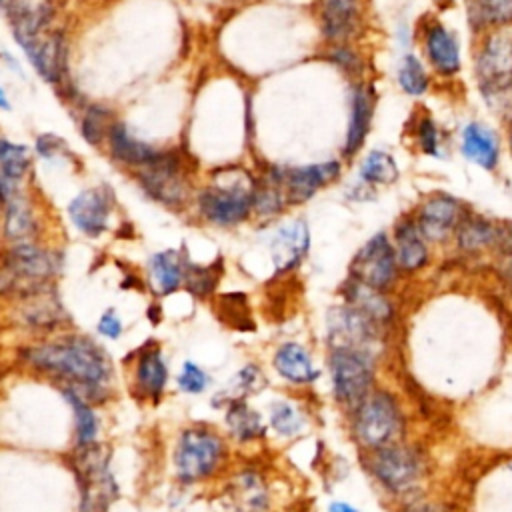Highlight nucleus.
<instances>
[{
	"mask_svg": "<svg viewBox=\"0 0 512 512\" xmlns=\"http://www.w3.org/2000/svg\"><path fill=\"white\" fill-rule=\"evenodd\" d=\"M382 334L384 328L380 324L346 302L330 308L326 316V340L330 348H352L376 358L382 346Z\"/></svg>",
	"mask_w": 512,
	"mask_h": 512,
	"instance_id": "obj_12",
	"label": "nucleus"
},
{
	"mask_svg": "<svg viewBox=\"0 0 512 512\" xmlns=\"http://www.w3.org/2000/svg\"><path fill=\"white\" fill-rule=\"evenodd\" d=\"M140 188L164 206H182L190 194L184 160L176 150H164L152 164L136 170Z\"/></svg>",
	"mask_w": 512,
	"mask_h": 512,
	"instance_id": "obj_10",
	"label": "nucleus"
},
{
	"mask_svg": "<svg viewBox=\"0 0 512 512\" xmlns=\"http://www.w3.org/2000/svg\"><path fill=\"white\" fill-rule=\"evenodd\" d=\"M400 274L402 272L396 262L392 236H388L384 230L372 234L358 248L350 262V278L382 292H390L396 286Z\"/></svg>",
	"mask_w": 512,
	"mask_h": 512,
	"instance_id": "obj_11",
	"label": "nucleus"
},
{
	"mask_svg": "<svg viewBox=\"0 0 512 512\" xmlns=\"http://www.w3.org/2000/svg\"><path fill=\"white\" fill-rule=\"evenodd\" d=\"M74 470L80 486V512H106L118 496V486L102 448L94 442L80 446Z\"/></svg>",
	"mask_w": 512,
	"mask_h": 512,
	"instance_id": "obj_7",
	"label": "nucleus"
},
{
	"mask_svg": "<svg viewBox=\"0 0 512 512\" xmlns=\"http://www.w3.org/2000/svg\"><path fill=\"white\" fill-rule=\"evenodd\" d=\"M98 332L108 336V338H118L122 334V320L116 316L114 310H106L102 316H100V322H98Z\"/></svg>",
	"mask_w": 512,
	"mask_h": 512,
	"instance_id": "obj_44",
	"label": "nucleus"
},
{
	"mask_svg": "<svg viewBox=\"0 0 512 512\" xmlns=\"http://www.w3.org/2000/svg\"><path fill=\"white\" fill-rule=\"evenodd\" d=\"M392 244L396 262L402 274H416L430 264V242L420 232L412 214H404L396 220L392 230Z\"/></svg>",
	"mask_w": 512,
	"mask_h": 512,
	"instance_id": "obj_21",
	"label": "nucleus"
},
{
	"mask_svg": "<svg viewBox=\"0 0 512 512\" xmlns=\"http://www.w3.org/2000/svg\"><path fill=\"white\" fill-rule=\"evenodd\" d=\"M168 380V368L162 360V354L158 348H146L140 356H138V364H136V384L138 390L156 400L166 386Z\"/></svg>",
	"mask_w": 512,
	"mask_h": 512,
	"instance_id": "obj_30",
	"label": "nucleus"
},
{
	"mask_svg": "<svg viewBox=\"0 0 512 512\" xmlns=\"http://www.w3.org/2000/svg\"><path fill=\"white\" fill-rule=\"evenodd\" d=\"M256 178L240 168L228 170L212 184L204 186L196 196L198 212L204 220L218 226H236L252 212Z\"/></svg>",
	"mask_w": 512,
	"mask_h": 512,
	"instance_id": "obj_5",
	"label": "nucleus"
},
{
	"mask_svg": "<svg viewBox=\"0 0 512 512\" xmlns=\"http://www.w3.org/2000/svg\"><path fill=\"white\" fill-rule=\"evenodd\" d=\"M0 110H10V100L2 88H0Z\"/></svg>",
	"mask_w": 512,
	"mask_h": 512,
	"instance_id": "obj_48",
	"label": "nucleus"
},
{
	"mask_svg": "<svg viewBox=\"0 0 512 512\" xmlns=\"http://www.w3.org/2000/svg\"><path fill=\"white\" fill-rule=\"evenodd\" d=\"M280 180L288 206L304 204L314 198L322 188L334 184L342 176V160H324L302 166H270Z\"/></svg>",
	"mask_w": 512,
	"mask_h": 512,
	"instance_id": "obj_16",
	"label": "nucleus"
},
{
	"mask_svg": "<svg viewBox=\"0 0 512 512\" xmlns=\"http://www.w3.org/2000/svg\"><path fill=\"white\" fill-rule=\"evenodd\" d=\"M324 58L338 68L348 82L368 78V62L364 54L358 50L356 42H342V44H328Z\"/></svg>",
	"mask_w": 512,
	"mask_h": 512,
	"instance_id": "obj_34",
	"label": "nucleus"
},
{
	"mask_svg": "<svg viewBox=\"0 0 512 512\" xmlns=\"http://www.w3.org/2000/svg\"><path fill=\"white\" fill-rule=\"evenodd\" d=\"M318 22L328 44L356 42L364 30V0H318Z\"/></svg>",
	"mask_w": 512,
	"mask_h": 512,
	"instance_id": "obj_18",
	"label": "nucleus"
},
{
	"mask_svg": "<svg viewBox=\"0 0 512 512\" xmlns=\"http://www.w3.org/2000/svg\"><path fill=\"white\" fill-rule=\"evenodd\" d=\"M396 84L410 98H420L430 90L432 76L422 56L414 52H404L400 56L396 64Z\"/></svg>",
	"mask_w": 512,
	"mask_h": 512,
	"instance_id": "obj_29",
	"label": "nucleus"
},
{
	"mask_svg": "<svg viewBox=\"0 0 512 512\" xmlns=\"http://www.w3.org/2000/svg\"><path fill=\"white\" fill-rule=\"evenodd\" d=\"M184 282H186V288L192 294L206 296V294H210L214 290V286L218 282V274H216L214 266L202 268V266L186 262L184 264Z\"/></svg>",
	"mask_w": 512,
	"mask_h": 512,
	"instance_id": "obj_41",
	"label": "nucleus"
},
{
	"mask_svg": "<svg viewBox=\"0 0 512 512\" xmlns=\"http://www.w3.org/2000/svg\"><path fill=\"white\" fill-rule=\"evenodd\" d=\"M412 142L414 146L430 158H444L446 154V144H444V134L436 118L428 110H420L412 118L410 126Z\"/></svg>",
	"mask_w": 512,
	"mask_h": 512,
	"instance_id": "obj_33",
	"label": "nucleus"
},
{
	"mask_svg": "<svg viewBox=\"0 0 512 512\" xmlns=\"http://www.w3.org/2000/svg\"><path fill=\"white\" fill-rule=\"evenodd\" d=\"M0 12L12 28V36H34L48 30L54 18V0H0Z\"/></svg>",
	"mask_w": 512,
	"mask_h": 512,
	"instance_id": "obj_22",
	"label": "nucleus"
},
{
	"mask_svg": "<svg viewBox=\"0 0 512 512\" xmlns=\"http://www.w3.org/2000/svg\"><path fill=\"white\" fill-rule=\"evenodd\" d=\"M224 456L222 440L204 426L186 428L174 450V468L182 482L208 478Z\"/></svg>",
	"mask_w": 512,
	"mask_h": 512,
	"instance_id": "obj_9",
	"label": "nucleus"
},
{
	"mask_svg": "<svg viewBox=\"0 0 512 512\" xmlns=\"http://www.w3.org/2000/svg\"><path fill=\"white\" fill-rule=\"evenodd\" d=\"M272 362L276 372L292 384H312L320 376L310 352L298 342H284L276 350Z\"/></svg>",
	"mask_w": 512,
	"mask_h": 512,
	"instance_id": "obj_26",
	"label": "nucleus"
},
{
	"mask_svg": "<svg viewBox=\"0 0 512 512\" xmlns=\"http://www.w3.org/2000/svg\"><path fill=\"white\" fill-rule=\"evenodd\" d=\"M500 264H502V272L506 274V278H508V280H512V252L504 254Z\"/></svg>",
	"mask_w": 512,
	"mask_h": 512,
	"instance_id": "obj_47",
	"label": "nucleus"
},
{
	"mask_svg": "<svg viewBox=\"0 0 512 512\" xmlns=\"http://www.w3.org/2000/svg\"><path fill=\"white\" fill-rule=\"evenodd\" d=\"M36 74L56 86L62 94L70 90L68 84V42L66 36L58 30H44L34 36L14 38Z\"/></svg>",
	"mask_w": 512,
	"mask_h": 512,
	"instance_id": "obj_13",
	"label": "nucleus"
},
{
	"mask_svg": "<svg viewBox=\"0 0 512 512\" xmlns=\"http://www.w3.org/2000/svg\"><path fill=\"white\" fill-rule=\"evenodd\" d=\"M342 296H344L346 304H350L352 308H356L358 312H362L364 316H368L382 328H386L396 316V308H394L392 300L388 298V292L372 288V286L358 282L350 276L342 284Z\"/></svg>",
	"mask_w": 512,
	"mask_h": 512,
	"instance_id": "obj_24",
	"label": "nucleus"
},
{
	"mask_svg": "<svg viewBox=\"0 0 512 512\" xmlns=\"http://www.w3.org/2000/svg\"><path fill=\"white\" fill-rule=\"evenodd\" d=\"M350 432L362 452L404 440L406 418L398 398L390 390L374 388L350 410Z\"/></svg>",
	"mask_w": 512,
	"mask_h": 512,
	"instance_id": "obj_3",
	"label": "nucleus"
},
{
	"mask_svg": "<svg viewBox=\"0 0 512 512\" xmlns=\"http://www.w3.org/2000/svg\"><path fill=\"white\" fill-rule=\"evenodd\" d=\"M328 370L332 394L348 412L376 388V358L366 352L352 348H330Z\"/></svg>",
	"mask_w": 512,
	"mask_h": 512,
	"instance_id": "obj_6",
	"label": "nucleus"
},
{
	"mask_svg": "<svg viewBox=\"0 0 512 512\" xmlns=\"http://www.w3.org/2000/svg\"><path fill=\"white\" fill-rule=\"evenodd\" d=\"M30 164H32V156L28 146L16 144L0 136V174L2 176L12 180L14 184H20L28 174Z\"/></svg>",
	"mask_w": 512,
	"mask_h": 512,
	"instance_id": "obj_37",
	"label": "nucleus"
},
{
	"mask_svg": "<svg viewBox=\"0 0 512 512\" xmlns=\"http://www.w3.org/2000/svg\"><path fill=\"white\" fill-rule=\"evenodd\" d=\"M508 152H510V158H512V122L508 124Z\"/></svg>",
	"mask_w": 512,
	"mask_h": 512,
	"instance_id": "obj_49",
	"label": "nucleus"
},
{
	"mask_svg": "<svg viewBox=\"0 0 512 512\" xmlns=\"http://www.w3.org/2000/svg\"><path fill=\"white\" fill-rule=\"evenodd\" d=\"M328 512H358L354 506H350L348 502H340V500H334L330 502L328 506Z\"/></svg>",
	"mask_w": 512,
	"mask_h": 512,
	"instance_id": "obj_46",
	"label": "nucleus"
},
{
	"mask_svg": "<svg viewBox=\"0 0 512 512\" xmlns=\"http://www.w3.org/2000/svg\"><path fill=\"white\" fill-rule=\"evenodd\" d=\"M270 426L280 436H296L304 428V416L294 404L278 402L270 410Z\"/></svg>",
	"mask_w": 512,
	"mask_h": 512,
	"instance_id": "obj_40",
	"label": "nucleus"
},
{
	"mask_svg": "<svg viewBox=\"0 0 512 512\" xmlns=\"http://www.w3.org/2000/svg\"><path fill=\"white\" fill-rule=\"evenodd\" d=\"M458 148L464 160L486 172H494L500 164V134L480 120H468L460 126Z\"/></svg>",
	"mask_w": 512,
	"mask_h": 512,
	"instance_id": "obj_20",
	"label": "nucleus"
},
{
	"mask_svg": "<svg viewBox=\"0 0 512 512\" xmlns=\"http://www.w3.org/2000/svg\"><path fill=\"white\" fill-rule=\"evenodd\" d=\"M422 60L436 76L450 80L462 70V48L458 34L440 18L428 16L418 26Z\"/></svg>",
	"mask_w": 512,
	"mask_h": 512,
	"instance_id": "obj_15",
	"label": "nucleus"
},
{
	"mask_svg": "<svg viewBox=\"0 0 512 512\" xmlns=\"http://www.w3.org/2000/svg\"><path fill=\"white\" fill-rule=\"evenodd\" d=\"M114 122L116 120H114V114L110 108H106L102 104H88L80 118V134L90 146L98 148L106 142L108 130Z\"/></svg>",
	"mask_w": 512,
	"mask_h": 512,
	"instance_id": "obj_36",
	"label": "nucleus"
},
{
	"mask_svg": "<svg viewBox=\"0 0 512 512\" xmlns=\"http://www.w3.org/2000/svg\"><path fill=\"white\" fill-rule=\"evenodd\" d=\"M226 424L230 432L240 440H254L264 434V424L262 418L256 410H252L244 400H232L226 412Z\"/></svg>",
	"mask_w": 512,
	"mask_h": 512,
	"instance_id": "obj_35",
	"label": "nucleus"
},
{
	"mask_svg": "<svg viewBox=\"0 0 512 512\" xmlns=\"http://www.w3.org/2000/svg\"><path fill=\"white\" fill-rule=\"evenodd\" d=\"M378 94L374 90V84L370 78L350 82V94H348V124L342 144V158L352 160L360 154L364 148L370 130L372 120L376 112Z\"/></svg>",
	"mask_w": 512,
	"mask_h": 512,
	"instance_id": "obj_17",
	"label": "nucleus"
},
{
	"mask_svg": "<svg viewBox=\"0 0 512 512\" xmlns=\"http://www.w3.org/2000/svg\"><path fill=\"white\" fill-rule=\"evenodd\" d=\"M56 272V258L52 252L20 242L6 254L4 268L0 272V290L22 292L30 296L40 292L42 284Z\"/></svg>",
	"mask_w": 512,
	"mask_h": 512,
	"instance_id": "obj_8",
	"label": "nucleus"
},
{
	"mask_svg": "<svg viewBox=\"0 0 512 512\" xmlns=\"http://www.w3.org/2000/svg\"><path fill=\"white\" fill-rule=\"evenodd\" d=\"M178 386L186 394H200L208 386V376L200 366H196L194 362L188 360V362H184V366L178 374Z\"/></svg>",
	"mask_w": 512,
	"mask_h": 512,
	"instance_id": "obj_42",
	"label": "nucleus"
},
{
	"mask_svg": "<svg viewBox=\"0 0 512 512\" xmlns=\"http://www.w3.org/2000/svg\"><path fill=\"white\" fill-rule=\"evenodd\" d=\"M64 398L68 400V404L74 410V418H76V436H78V444H92L98 432V420L96 414L92 412L90 404L82 398V394H78L74 388H62Z\"/></svg>",
	"mask_w": 512,
	"mask_h": 512,
	"instance_id": "obj_39",
	"label": "nucleus"
},
{
	"mask_svg": "<svg viewBox=\"0 0 512 512\" xmlns=\"http://www.w3.org/2000/svg\"><path fill=\"white\" fill-rule=\"evenodd\" d=\"M106 146H108V154L114 162L130 166L134 170L152 164L164 152V148H156L140 138H134L130 134V130L126 128V124H122L118 120L108 130Z\"/></svg>",
	"mask_w": 512,
	"mask_h": 512,
	"instance_id": "obj_23",
	"label": "nucleus"
},
{
	"mask_svg": "<svg viewBox=\"0 0 512 512\" xmlns=\"http://www.w3.org/2000/svg\"><path fill=\"white\" fill-rule=\"evenodd\" d=\"M474 80L478 94L492 116L512 122V28L490 30L478 36L474 48Z\"/></svg>",
	"mask_w": 512,
	"mask_h": 512,
	"instance_id": "obj_2",
	"label": "nucleus"
},
{
	"mask_svg": "<svg viewBox=\"0 0 512 512\" xmlns=\"http://www.w3.org/2000/svg\"><path fill=\"white\" fill-rule=\"evenodd\" d=\"M36 232V218L28 200L18 192L4 202V236L12 242H28Z\"/></svg>",
	"mask_w": 512,
	"mask_h": 512,
	"instance_id": "obj_31",
	"label": "nucleus"
},
{
	"mask_svg": "<svg viewBox=\"0 0 512 512\" xmlns=\"http://www.w3.org/2000/svg\"><path fill=\"white\" fill-rule=\"evenodd\" d=\"M184 260L176 250H162L150 258V276L162 296L172 294L184 282Z\"/></svg>",
	"mask_w": 512,
	"mask_h": 512,
	"instance_id": "obj_32",
	"label": "nucleus"
},
{
	"mask_svg": "<svg viewBox=\"0 0 512 512\" xmlns=\"http://www.w3.org/2000/svg\"><path fill=\"white\" fill-rule=\"evenodd\" d=\"M236 508L240 512H266L268 496L262 480L254 472H244L234 484Z\"/></svg>",
	"mask_w": 512,
	"mask_h": 512,
	"instance_id": "obj_38",
	"label": "nucleus"
},
{
	"mask_svg": "<svg viewBox=\"0 0 512 512\" xmlns=\"http://www.w3.org/2000/svg\"><path fill=\"white\" fill-rule=\"evenodd\" d=\"M364 468L388 494H410L426 476L424 452L404 440L364 452Z\"/></svg>",
	"mask_w": 512,
	"mask_h": 512,
	"instance_id": "obj_4",
	"label": "nucleus"
},
{
	"mask_svg": "<svg viewBox=\"0 0 512 512\" xmlns=\"http://www.w3.org/2000/svg\"><path fill=\"white\" fill-rule=\"evenodd\" d=\"M400 180V166L396 158L388 150L372 148L368 154L360 160L356 182L370 192H376V188L392 186Z\"/></svg>",
	"mask_w": 512,
	"mask_h": 512,
	"instance_id": "obj_28",
	"label": "nucleus"
},
{
	"mask_svg": "<svg viewBox=\"0 0 512 512\" xmlns=\"http://www.w3.org/2000/svg\"><path fill=\"white\" fill-rule=\"evenodd\" d=\"M310 248V232L304 220H292L280 226L270 242L274 264L280 272H286L302 262Z\"/></svg>",
	"mask_w": 512,
	"mask_h": 512,
	"instance_id": "obj_25",
	"label": "nucleus"
},
{
	"mask_svg": "<svg viewBox=\"0 0 512 512\" xmlns=\"http://www.w3.org/2000/svg\"><path fill=\"white\" fill-rule=\"evenodd\" d=\"M470 212L468 204L450 192H430L414 208L412 216L430 244H446Z\"/></svg>",
	"mask_w": 512,
	"mask_h": 512,
	"instance_id": "obj_14",
	"label": "nucleus"
},
{
	"mask_svg": "<svg viewBox=\"0 0 512 512\" xmlns=\"http://www.w3.org/2000/svg\"><path fill=\"white\" fill-rule=\"evenodd\" d=\"M24 356L30 366L82 388L102 386L112 372L106 352L84 336H68L56 342L40 344L28 348Z\"/></svg>",
	"mask_w": 512,
	"mask_h": 512,
	"instance_id": "obj_1",
	"label": "nucleus"
},
{
	"mask_svg": "<svg viewBox=\"0 0 512 512\" xmlns=\"http://www.w3.org/2000/svg\"><path fill=\"white\" fill-rule=\"evenodd\" d=\"M402 512H448L444 506L440 504H432V502H422V500H414L410 504H406L402 508Z\"/></svg>",
	"mask_w": 512,
	"mask_h": 512,
	"instance_id": "obj_45",
	"label": "nucleus"
},
{
	"mask_svg": "<svg viewBox=\"0 0 512 512\" xmlns=\"http://www.w3.org/2000/svg\"><path fill=\"white\" fill-rule=\"evenodd\" d=\"M114 192L108 186H94L78 192L68 204L72 224L86 236H100L110 222Z\"/></svg>",
	"mask_w": 512,
	"mask_h": 512,
	"instance_id": "obj_19",
	"label": "nucleus"
},
{
	"mask_svg": "<svg viewBox=\"0 0 512 512\" xmlns=\"http://www.w3.org/2000/svg\"><path fill=\"white\" fill-rule=\"evenodd\" d=\"M464 10L468 28L476 36L512 28V0H464Z\"/></svg>",
	"mask_w": 512,
	"mask_h": 512,
	"instance_id": "obj_27",
	"label": "nucleus"
},
{
	"mask_svg": "<svg viewBox=\"0 0 512 512\" xmlns=\"http://www.w3.org/2000/svg\"><path fill=\"white\" fill-rule=\"evenodd\" d=\"M36 152L40 158L44 160H54V158H62L64 154H68V148L64 144V140H60L54 134H42L36 138Z\"/></svg>",
	"mask_w": 512,
	"mask_h": 512,
	"instance_id": "obj_43",
	"label": "nucleus"
}]
</instances>
